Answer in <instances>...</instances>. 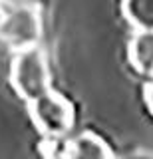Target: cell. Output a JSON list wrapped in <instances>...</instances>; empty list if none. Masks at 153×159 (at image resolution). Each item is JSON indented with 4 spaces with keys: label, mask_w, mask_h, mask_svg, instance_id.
<instances>
[{
    "label": "cell",
    "mask_w": 153,
    "mask_h": 159,
    "mask_svg": "<svg viewBox=\"0 0 153 159\" xmlns=\"http://www.w3.org/2000/svg\"><path fill=\"white\" fill-rule=\"evenodd\" d=\"M129 54L141 72H153V32H137Z\"/></svg>",
    "instance_id": "5"
},
{
    "label": "cell",
    "mask_w": 153,
    "mask_h": 159,
    "mask_svg": "<svg viewBox=\"0 0 153 159\" xmlns=\"http://www.w3.org/2000/svg\"><path fill=\"white\" fill-rule=\"evenodd\" d=\"M123 14L137 32H153V0H123Z\"/></svg>",
    "instance_id": "4"
},
{
    "label": "cell",
    "mask_w": 153,
    "mask_h": 159,
    "mask_svg": "<svg viewBox=\"0 0 153 159\" xmlns=\"http://www.w3.org/2000/svg\"><path fill=\"white\" fill-rule=\"evenodd\" d=\"M10 82L44 135L56 139L72 127V103L52 88V74L40 46L16 52L10 66Z\"/></svg>",
    "instance_id": "1"
},
{
    "label": "cell",
    "mask_w": 153,
    "mask_h": 159,
    "mask_svg": "<svg viewBox=\"0 0 153 159\" xmlns=\"http://www.w3.org/2000/svg\"><path fill=\"white\" fill-rule=\"evenodd\" d=\"M54 159H111L110 149L93 133H82V135L66 141L54 153Z\"/></svg>",
    "instance_id": "3"
},
{
    "label": "cell",
    "mask_w": 153,
    "mask_h": 159,
    "mask_svg": "<svg viewBox=\"0 0 153 159\" xmlns=\"http://www.w3.org/2000/svg\"><path fill=\"white\" fill-rule=\"evenodd\" d=\"M6 8H8V2L6 0H0V28H2L4 16H6Z\"/></svg>",
    "instance_id": "6"
},
{
    "label": "cell",
    "mask_w": 153,
    "mask_h": 159,
    "mask_svg": "<svg viewBox=\"0 0 153 159\" xmlns=\"http://www.w3.org/2000/svg\"><path fill=\"white\" fill-rule=\"evenodd\" d=\"M127 159H149V157H127Z\"/></svg>",
    "instance_id": "7"
},
{
    "label": "cell",
    "mask_w": 153,
    "mask_h": 159,
    "mask_svg": "<svg viewBox=\"0 0 153 159\" xmlns=\"http://www.w3.org/2000/svg\"><path fill=\"white\" fill-rule=\"evenodd\" d=\"M40 16L34 4L26 0L8 2L6 16L0 28V40L12 50H20L38 46L40 42Z\"/></svg>",
    "instance_id": "2"
}]
</instances>
